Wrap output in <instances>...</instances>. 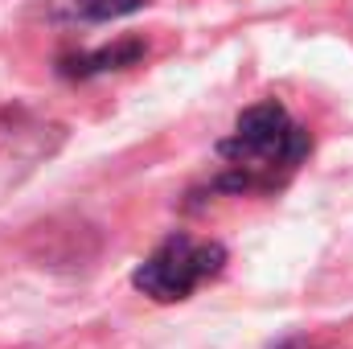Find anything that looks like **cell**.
I'll return each mask as SVG.
<instances>
[{
	"label": "cell",
	"instance_id": "obj_1",
	"mask_svg": "<svg viewBox=\"0 0 353 349\" xmlns=\"http://www.w3.org/2000/svg\"><path fill=\"white\" fill-rule=\"evenodd\" d=\"M312 140L308 132L288 115L283 103L263 99L247 107L234 123V132L218 144V157L226 161L222 189L247 193V189H275L279 181L296 173V165L308 157Z\"/></svg>",
	"mask_w": 353,
	"mask_h": 349
},
{
	"label": "cell",
	"instance_id": "obj_2",
	"mask_svg": "<svg viewBox=\"0 0 353 349\" xmlns=\"http://www.w3.org/2000/svg\"><path fill=\"white\" fill-rule=\"evenodd\" d=\"M222 267H226V247L222 243L193 239V235H169L136 267L132 283L144 296H152L157 304H176V300L193 296L205 279H214Z\"/></svg>",
	"mask_w": 353,
	"mask_h": 349
},
{
	"label": "cell",
	"instance_id": "obj_3",
	"mask_svg": "<svg viewBox=\"0 0 353 349\" xmlns=\"http://www.w3.org/2000/svg\"><path fill=\"white\" fill-rule=\"evenodd\" d=\"M144 0H46L50 17L58 21H115L136 12Z\"/></svg>",
	"mask_w": 353,
	"mask_h": 349
},
{
	"label": "cell",
	"instance_id": "obj_4",
	"mask_svg": "<svg viewBox=\"0 0 353 349\" xmlns=\"http://www.w3.org/2000/svg\"><path fill=\"white\" fill-rule=\"evenodd\" d=\"M140 54H144V46H140V41H123V46H115V50H99V54L70 58L62 70H66V74H99V70H119V66H132Z\"/></svg>",
	"mask_w": 353,
	"mask_h": 349
}]
</instances>
